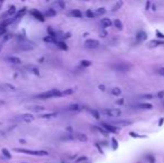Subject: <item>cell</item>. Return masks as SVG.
Listing matches in <instances>:
<instances>
[{"label":"cell","instance_id":"obj_1","mask_svg":"<svg viewBox=\"0 0 164 163\" xmlns=\"http://www.w3.org/2000/svg\"><path fill=\"white\" fill-rule=\"evenodd\" d=\"M59 96H63V92H60L59 89H50L47 92L40 93L38 95H36V98H40V99H48L53 98V97H59Z\"/></svg>","mask_w":164,"mask_h":163},{"label":"cell","instance_id":"obj_2","mask_svg":"<svg viewBox=\"0 0 164 163\" xmlns=\"http://www.w3.org/2000/svg\"><path fill=\"white\" fill-rule=\"evenodd\" d=\"M100 113L108 117H118L121 116L122 111L120 108H104V110H100Z\"/></svg>","mask_w":164,"mask_h":163},{"label":"cell","instance_id":"obj_3","mask_svg":"<svg viewBox=\"0 0 164 163\" xmlns=\"http://www.w3.org/2000/svg\"><path fill=\"white\" fill-rule=\"evenodd\" d=\"M17 152H20V153H26V154H30V155H37V156H47L49 153L47 151H31V150H25V149H15Z\"/></svg>","mask_w":164,"mask_h":163},{"label":"cell","instance_id":"obj_4","mask_svg":"<svg viewBox=\"0 0 164 163\" xmlns=\"http://www.w3.org/2000/svg\"><path fill=\"white\" fill-rule=\"evenodd\" d=\"M85 46L87 48H97L100 46V42L96 39H87L85 42Z\"/></svg>","mask_w":164,"mask_h":163},{"label":"cell","instance_id":"obj_5","mask_svg":"<svg viewBox=\"0 0 164 163\" xmlns=\"http://www.w3.org/2000/svg\"><path fill=\"white\" fill-rule=\"evenodd\" d=\"M129 67H131V66L124 64V63H120V64L113 65V68H114L115 71H129Z\"/></svg>","mask_w":164,"mask_h":163},{"label":"cell","instance_id":"obj_6","mask_svg":"<svg viewBox=\"0 0 164 163\" xmlns=\"http://www.w3.org/2000/svg\"><path fill=\"white\" fill-rule=\"evenodd\" d=\"M6 60H7L8 63H10V64H14V65H20L22 63L21 59H20L19 57H17V56L6 57Z\"/></svg>","mask_w":164,"mask_h":163},{"label":"cell","instance_id":"obj_7","mask_svg":"<svg viewBox=\"0 0 164 163\" xmlns=\"http://www.w3.org/2000/svg\"><path fill=\"white\" fill-rule=\"evenodd\" d=\"M0 87L3 89V91H7V92H16V87L9 83H5V84H1Z\"/></svg>","mask_w":164,"mask_h":163},{"label":"cell","instance_id":"obj_8","mask_svg":"<svg viewBox=\"0 0 164 163\" xmlns=\"http://www.w3.org/2000/svg\"><path fill=\"white\" fill-rule=\"evenodd\" d=\"M28 110L31 111V112H34V113H40V112H43L45 110V107L43 105H33V106H29Z\"/></svg>","mask_w":164,"mask_h":163},{"label":"cell","instance_id":"obj_9","mask_svg":"<svg viewBox=\"0 0 164 163\" xmlns=\"http://www.w3.org/2000/svg\"><path fill=\"white\" fill-rule=\"evenodd\" d=\"M31 15L35 17L36 19H38L39 22H44L45 20V18H44V15L40 12V11H38V10H31Z\"/></svg>","mask_w":164,"mask_h":163},{"label":"cell","instance_id":"obj_10","mask_svg":"<svg viewBox=\"0 0 164 163\" xmlns=\"http://www.w3.org/2000/svg\"><path fill=\"white\" fill-rule=\"evenodd\" d=\"M100 24H102V26H103L104 28H108V27H111L114 22H112L109 18H103V19L100 20Z\"/></svg>","mask_w":164,"mask_h":163},{"label":"cell","instance_id":"obj_11","mask_svg":"<svg viewBox=\"0 0 164 163\" xmlns=\"http://www.w3.org/2000/svg\"><path fill=\"white\" fill-rule=\"evenodd\" d=\"M21 119H22V121H25L26 123H31L33 121L35 120L34 115H31V114H22Z\"/></svg>","mask_w":164,"mask_h":163},{"label":"cell","instance_id":"obj_12","mask_svg":"<svg viewBox=\"0 0 164 163\" xmlns=\"http://www.w3.org/2000/svg\"><path fill=\"white\" fill-rule=\"evenodd\" d=\"M75 137H76L79 142H83V143H85V142L88 141V137H87L86 134H84V133H76V134H75Z\"/></svg>","mask_w":164,"mask_h":163},{"label":"cell","instance_id":"obj_13","mask_svg":"<svg viewBox=\"0 0 164 163\" xmlns=\"http://www.w3.org/2000/svg\"><path fill=\"white\" fill-rule=\"evenodd\" d=\"M102 126L105 128L107 132H112V133H114V132H117V128H114L113 125H109V124H106V123H103V124H102Z\"/></svg>","mask_w":164,"mask_h":163},{"label":"cell","instance_id":"obj_14","mask_svg":"<svg viewBox=\"0 0 164 163\" xmlns=\"http://www.w3.org/2000/svg\"><path fill=\"white\" fill-rule=\"evenodd\" d=\"M68 15H69V16H71V17H75V18H80V17H82V12H80L79 10H77V9H74V10H71V11Z\"/></svg>","mask_w":164,"mask_h":163},{"label":"cell","instance_id":"obj_15","mask_svg":"<svg viewBox=\"0 0 164 163\" xmlns=\"http://www.w3.org/2000/svg\"><path fill=\"white\" fill-rule=\"evenodd\" d=\"M17 14V10H16V7L15 6H10V8L8 9V11L6 12L7 16H12V15Z\"/></svg>","mask_w":164,"mask_h":163},{"label":"cell","instance_id":"obj_16","mask_svg":"<svg viewBox=\"0 0 164 163\" xmlns=\"http://www.w3.org/2000/svg\"><path fill=\"white\" fill-rule=\"evenodd\" d=\"M94 12H95V16H100V15H104L106 12V9H105V8H98V9H96Z\"/></svg>","mask_w":164,"mask_h":163},{"label":"cell","instance_id":"obj_17","mask_svg":"<svg viewBox=\"0 0 164 163\" xmlns=\"http://www.w3.org/2000/svg\"><path fill=\"white\" fill-rule=\"evenodd\" d=\"M25 14H26V8H21L20 10H18V11H17V14H16L15 17H16V18H20V17L24 16Z\"/></svg>","mask_w":164,"mask_h":163},{"label":"cell","instance_id":"obj_18","mask_svg":"<svg viewBox=\"0 0 164 163\" xmlns=\"http://www.w3.org/2000/svg\"><path fill=\"white\" fill-rule=\"evenodd\" d=\"M44 42H46V43H56V39L54 38V37H51V36H47V37H45L44 38Z\"/></svg>","mask_w":164,"mask_h":163},{"label":"cell","instance_id":"obj_19","mask_svg":"<svg viewBox=\"0 0 164 163\" xmlns=\"http://www.w3.org/2000/svg\"><path fill=\"white\" fill-rule=\"evenodd\" d=\"M114 26L117 29H120V30H122V29H123V24H122V22L120 20V19H116V20H114Z\"/></svg>","mask_w":164,"mask_h":163},{"label":"cell","instance_id":"obj_20","mask_svg":"<svg viewBox=\"0 0 164 163\" xmlns=\"http://www.w3.org/2000/svg\"><path fill=\"white\" fill-rule=\"evenodd\" d=\"M67 110H68V111H79V110H80V106L77 105V104H73V105H69V106L67 107Z\"/></svg>","mask_w":164,"mask_h":163},{"label":"cell","instance_id":"obj_21","mask_svg":"<svg viewBox=\"0 0 164 163\" xmlns=\"http://www.w3.org/2000/svg\"><path fill=\"white\" fill-rule=\"evenodd\" d=\"M56 115H57L56 113H47V114L40 115V117H42V119H51V117H55Z\"/></svg>","mask_w":164,"mask_h":163},{"label":"cell","instance_id":"obj_22","mask_svg":"<svg viewBox=\"0 0 164 163\" xmlns=\"http://www.w3.org/2000/svg\"><path fill=\"white\" fill-rule=\"evenodd\" d=\"M111 93H112L113 95L118 96V95L122 93V91H121V88H118V87H114V88H112V89H111Z\"/></svg>","mask_w":164,"mask_h":163},{"label":"cell","instance_id":"obj_23","mask_svg":"<svg viewBox=\"0 0 164 163\" xmlns=\"http://www.w3.org/2000/svg\"><path fill=\"white\" fill-rule=\"evenodd\" d=\"M137 108H143V110H151L152 108V105L151 104H140V105H137Z\"/></svg>","mask_w":164,"mask_h":163},{"label":"cell","instance_id":"obj_24","mask_svg":"<svg viewBox=\"0 0 164 163\" xmlns=\"http://www.w3.org/2000/svg\"><path fill=\"white\" fill-rule=\"evenodd\" d=\"M57 46L60 48V49H63V50H67L68 49V47H67V45L65 43H63V42H58L57 43Z\"/></svg>","mask_w":164,"mask_h":163},{"label":"cell","instance_id":"obj_25","mask_svg":"<svg viewBox=\"0 0 164 163\" xmlns=\"http://www.w3.org/2000/svg\"><path fill=\"white\" fill-rule=\"evenodd\" d=\"M74 92H75L74 88H67V89H65L64 92H63V96H64V95H71V94H73Z\"/></svg>","mask_w":164,"mask_h":163},{"label":"cell","instance_id":"obj_26","mask_svg":"<svg viewBox=\"0 0 164 163\" xmlns=\"http://www.w3.org/2000/svg\"><path fill=\"white\" fill-rule=\"evenodd\" d=\"M160 45H163V43H162V42H156V40H152V42H150L151 47H153V46H160Z\"/></svg>","mask_w":164,"mask_h":163},{"label":"cell","instance_id":"obj_27","mask_svg":"<svg viewBox=\"0 0 164 163\" xmlns=\"http://www.w3.org/2000/svg\"><path fill=\"white\" fill-rule=\"evenodd\" d=\"M80 65L84 66V67H88V66L92 65V62H89V60H82V62H80Z\"/></svg>","mask_w":164,"mask_h":163},{"label":"cell","instance_id":"obj_28","mask_svg":"<svg viewBox=\"0 0 164 163\" xmlns=\"http://www.w3.org/2000/svg\"><path fill=\"white\" fill-rule=\"evenodd\" d=\"M2 153H3V155L5 156H7L8 159H11V157H12L11 154H10V152H9L7 149H2Z\"/></svg>","mask_w":164,"mask_h":163},{"label":"cell","instance_id":"obj_29","mask_svg":"<svg viewBox=\"0 0 164 163\" xmlns=\"http://www.w3.org/2000/svg\"><path fill=\"white\" fill-rule=\"evenodd\" d=\"M86 16H87L88 18H94V17H95V12L92 11V10H87V11H86Z\"/></svg>","mask_w":164,"mask_h":163},{"label":"cell","instance_id":"obj_30","mask_svg":"<svg viewBox=\"0 0 164 163\" xmlns=\"http://www.w3.org/2000/svg\"><path fill=\"white\" fill-rule=\"evenodd\" d=\"M122 5H123V2H122V1H120V2H117V3L115 5L114 7H113V11H116L117 9H120V7H121Z\"/></svg>","mask_w":164,"mask_h":163},{"label":"cell","instance_id":"obj_31","mask_svg":"<svg viewBox=\"0 0 164 163\" xmlns=\"http://www.w3.org/2000/svg\"><path fill=\"white\" fill-rule=\"evenodd\" d=\"M56 15V11L54 9H48L47 10V16H55Z\"/></svg>","mask_w":164,"mask_h":163},{"label":"cell","instance_id":"obj_32","mask_svg":"<svg viewBox=\"0 0 164 163\" xmlns=\"http://www.w3.org/2000/svg\"><path fill=\"white\" fill-rule=\"evenodd\" d=\"M137 38H138L140 40H143V39H145V38H146V34H145V33H140Z\"/></svg>","mask_w":164,"mask_h":163},{"label":"cell","instance_id":"obj_33","mask_svg":"<svg viewBox=\"0 0 164 163\" xmlns=\"http://www.w3.org/2000/svg\"><path fill=\"white\" fill-rule=\"evenodd\" d=\"M91 113L93 114L95 119H100V114H98V112H96V111H94V110H91Z\"/></svg>","mask_w":164,"mask_h":163},{"label":"cell","instance_id":"obj_34","mask_svg":"<svg viewBox=\"0 0 164 163\" xmlns=\"http://www.w3.org/2000/svg\"><path fill=\"white\" fill-rule=\"evenodd\" d=\"M30 69H31V73H34V74H36V75H37V76H38V75H39V71H38V69H37V68H36V67H31V68H30Z\"/></svg>","mask_w":164,"mask_h":163},{"label":"cell","instance_id":"obj_35","mask_svg":"<svg viewBox=\"0 0 164 163\" xmlns=\"http://www.w3.org/2000/svg\"><path fill=\"white\" fill-rule=\"evenodd\" d=\"M56 5H57V6H59L60 8H64L65 7V3L63 2V1H57V2H56Z\"/></svg>","mask_w":164,"mask_h":163},{"label":"cell","instance_id":"obj_36","mask_svg":"<svg viewBox=\"0 0 164 163\" xmlns=\"http://www.w3.org/2000/svg\"><path fill=\"white\" fill-rule=\"evenodd\" d=\"M157 96L160 97V98H162V97H164V92H160L158 94H157Z\"/></svg>","mask_w":164,"mask_h":163},{"label":"cell","instance_id":"obj_37","mask_svg":"<svg viewBox=\"0 0 164 163\" xmlns=\"http://www.w3.org/2000/svg\"><path fill=\"white\" fill-rule=\"evenodd\" d=\"M158 74H160V75H162V76H164V67L163 68H161V69L158 71Z\"/></svg>","mask_w":164,"mask_h":163},{"label":"cell","instance_id":"obj_38","mask_svg":"<svg viewBox=\"0 0 164 163\" xmlns=\"http://www.w3.org/2000/svg\"><path fill=\"white\" fill-rule=\"evenodd\" d=\"M156 34L158 35V37H160V38H164V34H161L160 31H156Z\"/></svg>","mask_w":164,"mask_h":163},{"label":"cell","instance_id":"obj_39","mask_svg":"<svg viewBox=\"0 0 164 163\" xmlns=\"http://www.w3.org/2000/svg\"><path fill=\"white\" fill-rule=\"evenodd\" d=\"M163 122H164V119H161V120H160V123H158V125H162Z\"/></svg>","mask_w":164,"mask_h":163},{"label":"cell","instance_id":"obj_40","mask_svg":"<svg viewBox=\"0 0 164 163\" xmlns=\"http://www.w3.org/2000/svg\"><path fill=\"white\" fill-rule=\"evenodd\" d=\"M112 141L114 142V149H116V140H115V139H113Z\"/></svg>","mask_w":164,"mask_h":163},{"label":"cell","instance_id":"obj_41","mask_svg":"<svg viewBox=\"0 0 164 163\" xmlns=\"http://www.w3.org/2000/svg\"><path fill=\"white\" fill-rule=\"evenodd\" d=\"M1 136H3V132H2V131H0V137H1Z\"/></svg>","mask_w":164,"mask_h":163},{"label":"cell","instance_id":"obj_42","mask_svg":"<svg viewBox=\"0 0 164 163\" xmlns=\"http://www.w3.org/2000/svg\"><path fill=\"white\" fill-rule=\"evenodd\" d=\"M1 48H2V45H0V51H1Z\"/></svg>","mask_w":164,"mask_h":163},{"label":"cell","instance_id":"obj_43","mask_svg":"<svg viewBox=\"0 0 164 163\" xmlns=\"http://www.w3.org/2000/svg\"><path fill=\"white\" fill-rule=\"evenodd\" d=\"M0 125H1V122H0Z\"/></svg>","mask_w":164,"mask_h":163}]
</instances>
